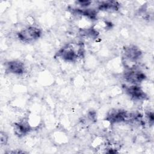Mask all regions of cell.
<instances>
[{
	"instance_id": "obj_8",
	"label": "cell",
	"mask_w": 154,
	"mask_h": 154,
	"mask_svg": "<svg viewBox=\"0 0 154 154\" xmlns=\"http://www.w3.org/2000/svg\"><path fill=\"white\" fill-rule=\"evenodd\" d=\"M120 4L115 1H103L98 2L97 9L104 11H117L119 8Z\"/></svg>"
},
{
	"instance_id": "obj_3",
	"label": "cell",
	"mask_w": 154,
	"mask_h": 154,
	"mask_svg": "<svg viewBox=\"0 0 154 154\" xmlns=\"http://www.w3.org/2000/svg\"><path fill=\"white\" fill-rule=\"evenodd\" d=\"M123 58H125V64L127 66L129 63L131 64L132 67H135V64L142 55L141 49L135 45H128L123 49Z\"/></svg>"
},
{
	"instance_id": "obj_5",
	"label": "cell",
	"mask_w": 154,
	"mask_h": 154,
	"mask_svg": "<svg viewBox=\"0 0 154 154\" xmlns=\"http://www.w3.org/2000/svg\"><path fill=\"white\" fill-rule=\"evenodd\" d=\"M124 87L127 94L134 100H142L147 97L146 94L138 85L131 84L128 86L125 85Z\"/></svg>"
},
{
	"instance_id": "obj_6",
	"label": "cell",
	"mask_w": 154,
	"mask_h": 154,
	"mask_svg": "<svg viewBox=\"0 0 154 154\" xmlns=\"http://www.w3.org/2000/svg\"><path fill=\"white\" fill-rule=\"evenodd\" d=\"M6 70L10 73L20 75L25 73V67L24 64L19 60H13L7 62L5 65Z\"/></svg>"
},
{
	"instance_id": "obj_10",
	"label": "cell",
	"mask_w": 154,
	"mask_h": 154,
	"mask_svg": "<svg viewBox=\"0 0 154 154\" xmlns=\"http://www.w3.org/2000/svg\"><path fill=\"white\" fill-rule=\"evenodd\" d=\"M8 141V135L5 132H1V144L5 145Z\"/></svg>"
},
{
	"instance_id": "obj_7",
	"label": "cell",
	"mask_w": 154,
	"mask_h": 154,
	"mask_svg": "<svg viewBox=\"0 0 154 154\" xmlns=\"http://www.w3.org/2000/svg\"><path fill=\"white\" fill-rule=\"evenodd\" d=\"M31 130V126L27 120L23 119L19 122H16L13 125V131L14 134L19 137H22L26 135Z\"/></svg>"
},
{
	"instance_id": "obj_4",
	"label": "cell",
	"mask_w": 154,
	"mask_h": 154,
	"mask_svg": "<svg viewBox=\"0 0 154 154\" xmlns=\"http://www.w3.org/2000/svg\"><path fill=\"white\" fill-rule=\"evenodd\" d=\"M123 76L126 81L131 84L135 85H138L146 78L145 74L143 72L136 69V67L128 69L125 72Z\"/></svg>"
},
{
	"instance_id": "obj_11",
	"label": "cell",
	"mask_w": 154,
	"mask_h": 154,
	"mask_svg": "<svg viewBox=\"0 0 154 154\" xmlns=\"http://www.w3.org/2000/svg\"><path fill=\"white\" fill-rule=\"evenodd\" d=\"M146 117H147V120H149V123L152 124L153 122V119H153V112L150 111V112L146 113Z\"/></svg>"
},
{
	"instance_id": "obj_1",
	"label": "cell",
	"mask_w": 154,
	"mask_h": 154,
	"mask_svg": "<svg viewBox=\"0 0 154 154\" xmlns=\"http://www.w3.org/2000/svg\"><path fill=\"white\" fill-rule=\"evenodd\" d=\"M84 54V47L82 43H71L61 48L56 55L64 61L72 63L81 58Z\"/></svg>"
},
{
	"instance_id": "obj_9",
	"label": "cell",
	"mask_w": 154,
	"mask_h": 154,
	"mask_svg": "<svg viewBox=\"0 0 154 154\" xmlns=\"http://www.w3.org/2000/svg\"><path fill=\"white\" fill-rule=\"evenodd\" d=\"M91 3L92 1H78L76 2V4H78V5L82 8H86L90 6Z\"/></svg>"
},
{
	"instance_id": "obj_2",
	"label": "cell",
	"mask_w": 154,
	"mask_h": 154,
	"mask_svg": "<svg viewBox=\"0 0 154 154\" xmlns=\"http://www.w3.org/2000/svg\"><path fill=\"white\" fill-rule=\"evenodd\" d=\"M42 30L35 26H28L17 32L18 38L25 43H31L40 37Z\"/></svg>"
}]
</instances>
